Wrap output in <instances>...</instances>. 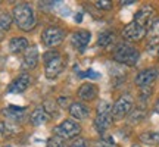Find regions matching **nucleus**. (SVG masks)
<instances>
[{"label":"nucleus","mask_w":159,"mask_h":147,"mask_svg":"<svg viewBox=\"0 0 159 147\" xmlns=\"http://www.w3.org/2000/svg\"><path fill=\"white\" fill-rule=\"evenodd\" d=\"M12 16H13V21H15L18 28L25 31V33L34 29L35 24H37L35 13L28 3H18V5L13 7Z\"/></svg>","instance_id":"obj_1"},{"label":"nucleus","mask_w":159,"mask_h":147,"mask_svg":"<svg viewBox=\"0 0 159 147\" xmlns=\"http://www.w3.org/2000/svg\"><path fill=\"white\" fill-rule=\"evenodd\" d=\"M115 62L119 65H125V66H134L137 65L139 59H140V51L137 47L128 43V41H122L115 46L114 53H112Z\"/></svg>","instance_id":"obj_2"},{"label":"nucleus","mask_w":159,"mask_h":147,"mask_svg":"<svg viewBox=\"0 0 159 147\" xmlns=\"http://www.w3.org/2000/svg\"><path fill=\"white\" fill-rule=\"evenodd\" d=\"M114 122L112 116V106L109 102H100L97 105V113L94 118V128L97 130L99 134H105L111 128V125Z\"/></svg>","instance_id":"obj_3"},{"label":"nucleus","mask_w":159,"mask_h":147,"mask_svg":"<svg viewBox=\"0 0 159 147\" xmlns=\"http://www.w3.org/2000/svg\"><path fill=\"white\" fill-rule=\"evenodd\" d=\"M65 60L57 51H47L44 55V72L49 79H55L62 74Z\"/></svg>","instance_id":"obj_4"},{"label":"nucleus","mask_w":159,"mask_h":147,"mask_svg":"<svg viewBox=\"0 0 159 147\" xmlns=\"http://www.w3.org/2000/svg\"><path fill=\"white\" fill-rule=\"evenodd\" d=\"M53 132H55V136L62 137L65 140H74L81 132V125L75 122L74 119H65L57 127L53 128Z\"/></svg>","instance_id":"obj_5"},{"label":"nucleus","mask_w":159,"mask_h":147,"mask_svg":"<svg viewBox=\"0 0 159 147\" xmlns=\"http://www.w3.org/2000/svg\"><path fill=\"white\" fill-rule=\"evenodd\" d=\"M134 106V100L131 94H122L118 100L112 105V116L114 121H119V119H124L125 116H128L133 110Z\"/></svg>","instance_id":"obj_6"},{"label":"nucleus","mask_w":159,"mask_h":147,"mask_svg":"<svg viewBox=\"0 0 159 147\" xmlns=\"http://www.w3.org/2000/svg\"><path fill=\"white\" fill-rule=\"evenodd\" d=\"M65 38V33L62 28L59 27H47V28L41 33V41L46 47H56L63 41Z\"/></svg>","instance_id":"obj_7"},{"label":"nucleus","mask_w":159,"mask_h":147,"mask_svg":"<svg viewBox=\"0 0 159 147\" xmlns=\"http://www.w3.org/2000/svg\"><path fill=\"white\" fill-rule=\"evenodd\" d=\"M155 19H156V12H155L153 6L143 5L142 7L136 12V15H134V19H133V21L148 29L149 27L152 25V22H153Z\"/></svg>","instance_id":"obj_8"},{"label":"nucleus","mask_w":159,"mask_h":147,"mask_svg":"<svg viewBox=\"0 0 159 147\" xmlns=\"http://www.w3.org/2000/svg\"><path fill=\"white\" fill-rule=\"evenodd\" d=\"M158 75H159L158 68H153V66H152V68H146L136 75L134 84H136L139 88H148V87H150V85L156 81Z\"/></svg>","instance_id":"obj_9"},{"label":"nucleus","mask_w":159,"mask_h":147,"mask_svg":"<svg viewBox=\"0 0 159 147\" xmlns=\"http://www.w3.org/2000/svg\"><path fill=\"white\" fill-rule=\"evenodd\" d=\"M146 34H148V29L142 25H139L137 22H134V21L127 24L122 29V37L127 41H140L146 37Z\"/></svg>","instance_id":"obj_10"},{"label":"nucleus","mask_w":159,"mask_h":147,"mask_svg":"<svg viewBox=\"0 0 159 147\" xmlns=\"http://www.w3.org/2000/svg\"><path fill=\"white\" fill-rule=\"evenodd\" d=\"M91 40V34L85 29H80V31H75L74 34L71 35V44L74 46L78 51H83L89 46Z\"/></svg>","instance_id":"obj_11"},{"label":"nucleus","mask_w":159,"mask_h":147,"mask_svg":"<svg viewBox=\"0 0 159 147\" xmlns=\"http://www.w3.org/2000/svg\"><path fill=\"white\" fill-rule=\"evenodd\" d=\"M97 94H99V88L93 82H84L78 88V91H77L78 99L83 100V102H91V100H94L97 97Z\"/></svg>","instance_id":"obj_12"},{"label":"nucleus","mask_w":159,"mask_h":147,"mask_svg":"<svg viewBox=\"0 0 159 147\" xmlns=\"http://www.w3.org/2000/svg\"><path fill=\"white\" fill-rule=\"evenodd\" d=\"M30 84H31V77H30L28 74L24 72V74H21V75H18L16 78L9 84L7 91H9V93H22V91H25L28 88Z\"/></svg>","instance_id":"obj_13"},{"label":"nucleus","mask_w":159,"mask_h":147,"mask_svg":"<svg viewBox=\"0 0 159 147\" xmlns=\"http://www.w3.org/2000/svg\"><path fill=\"white\" fill-rule=\"evenodd\" d=\"M68 112L72 118L78 119V121H84V119H87L89 116H90V109H89V106L84 105V103H81V102L71 103Z\"/></svg>","instance_id":"obj_14"},{"label":"nucleus","mask_w":159,"mask_h":147,"mask_svg":"<svg viewBox=\"0 0 159 147\" xmlns=\"http://www.w3.org/2000/svg\"><path fill=\"white\" fill-rule=\"evenodd\" d=\"M25 112H27V109L21 108V106H7V108L2 109V113L11 121L12 124L21 122L24 119V116H25Z\"/></svg>","instance_id":"obj_15"},{"label":"nucleus","mask_w":159,"mask_h":147,"mask_svg":"<svg viewBox=\"0 0 159 147\" xmlns=\"http://www.w3.org/2000/svg\"><path fill=\"white\" fill-rule=\"evenodd\" d=\"M148 47L149 49H156L159 47V16L155 19L152 25L148 28Z\"/></svg>","instance_id":"obj_16"},{"label":"nucleus","mask_w":159,"mask_h":147,"mask_svg":"<svg viewBox=\"0 0 159 147\" xmlns=\"http://www.w3.org/2000/svg\"><path fill=\"white\" fill-rule=\"evenodd\" d=\"M39 63V49L33 46V47H28L25 55H24V63L22 68L24 69H34Z\"/></svg>","instance_id":"obj_17"},{"label":"nucleus","mask_w":159,"mask_h":147,"mask_svg":"<svg viewBox=\"0 0 159 147\" xmlns=\"http://www.w3.org/2000/svg\"><path fill=\"white\" fill-rule=\"evenodd\" d=\"M50 119H52L50 113H47L43 108H37L34 112L31 113L30 122H31V125H34V127H40V125H44L47 122H50Z\"/></svg>","instance_id":"obj_18"},{"label":"nucleus","mask_w":159,"mask_h":147,"mask_svg":"<svg viewBox=\"0 0 159 147\" xmlns=\"http://www.w3.org/2000/svg\"><path fill=\"white\" fill-rule=\"evenodd\" d=\"M115 40H116V34H115L114 31H111V29H105L102 31L99 37H97V46L99 47H103V49H108L111 46L115 43Z\"/></svg>","instance_id":"obj_19"},{"label":"nucleus","mask_w":159,"mask_h":147,"mask_svg":"<svg viewBox=\"0 0 159 147\" xmlns=\"http://www.w3.org/2000/svg\"><path fill=\"white\" fill-rule=\"evenodd\" d=\"M28 49V40L25 37H13L9 41V50L12 53H22Z\"/></svg>","instance_id":"obj_20"},{"label":"nucleus","mask_w":159,"mask_h":147,"mask_svg":"<svg viewBox=\"0 0 159 147\" xmlns=\"http://www.w3.org/2000/svg\"><path fill=\"white\" fill-rule=\"evenodd\" d=\"M139 140L148 146H159V131H144L139 136Z\"/></svg>","instance_id":"obj_21"},{"label":"nucleus","mask_w":159,"mask_h":147,"mask_svg":"<svg viewBox=\"0 0 159 147\" xmlns=\"http://www.w3.org/2000/svg\"><path fill=\"white\" fill-rule=\"evenodd\" d=\"M12 22H13V16L11 13L6 11H0V33L11 29Z\"/></svg>","instance_id":"obj_22"},{"label":"nucleus","mask_w":159,"mask_h":147,"mask_svg":"<svg viewBox=\"0 0 159 147\" xmlns=\"http://www.w3.org/2000/svg\"><path fill=\"white\" fill-rule=\"evenodd\" d=\"M130 116V121L133 124H137V122H140L144 116H146V106L144 105H139L136 109H133L131 113L128 115Z\"/></svg>","instance_id":"obj_23"},{"label":"nucleus","mask_w":159,"mask_h":147,"mask_svg":"<svg viewBox=\"0 0 159 147\" xmlns=\"http://www.w3.org/2000/svg\"><path fill=\"white\" fill-rule=\"evenodd\" d=\"M18 132V127L12 122H0V134L5 137L15 136Z\"/></svg>","instance_id":"obj_24"},{"label":"nucleus","mask_w":159,"mask_h":147,"mask_svg":"<svg viewBox=\"0 0 159 147\" xmlns=\"http://www.w3.org/2000/svg\"><path fill=\"white\" fill-rule=\"evenodd\" d=\"M47 147H68V140L59 136H52L47 140Z\"/></svg>","instance_id":"obj_25"},{"label":"nucleus","mask_w":159,"mask_h":147,"mask_svg":"<svg viewBox=\"0 0 159 147\" xmlns=\"http://www.w3.org/2000/svg\"><path fill=\"white\" fill-rule=\"evenodd\" d=\"M94 6L100 11H111L114 7V3L109 0H97V2H94Z\"/></svg>","instance_id":"obj_26"},{"label":"nucleus","mask_w":159,"mask_h":147,"mask_svg":"<svg viewBox=\"0 0 159 147\" xmlns=\"http://www.w3.org/2000/svg\"><path fill=\"white\" fill-rule=\"evenodd\" d=\"M94 147H116V144L114 143V140L111 137H105V138H100Z\"/></svg>","instance_id":"obj_27"},{"label":"nucleus","mask_w":159,"mask_h":147,"mask_svg":"<svg viewBox=\"0 0 159 147\" xmlns=\"http://www.w3.org/2000/svg\"><path fill=\"white\" fill-rule=\"evenodd\" d=\"M68 147H87V143H85L84 138H81V137H77V138H74L72 141L69 143Z\"/></svg>","instance_id":"obj_28"},{"label":"nucleus","mask_w":159,"mask_h":147,"mask_svg":"<svg viewBox=\"0 0 159 147\" xmlns=\"http://www.w3.org/2000/svg\"><path fill=\"white\" fill-rule=\"evenodd\" d=\"M153 109H155V112L159 115V99L156 100V103H155V108H153Z\"/></svg>","instance_id":"obj_29"},{"label":"nucleus","mask_w":159,"mask_h":147,"mask_svg":"<svg viewBox=\"0 0 159 147\" xmlns=\"http://www.w3.org/2000/svg\"><path fill=\"white\" fill-rule=\"evenodd\" d=\"M133 3H136V2H121V5H133Z\"/></svg>","instance_id":"obj_30"},{"label":"nucleus","mask_w":159,"mask_h":147,"mask_svg":"<svg viewBox=\"0 0 159 147\" xmlns=\"http://www.w3.org/2000/svg\"><path fill=\"white\" fill-rule=\"evenodd\" d=\"M2 38H3V34H2V33H0V40H2Z\"/></svg>","instance_id":"obj_31"},{"label":"nucleus","mask_w":159,"mask_h":147,"mask_svg":"<svg viewBox=\"0 0 159 147\" xmlns=\"http://www.w3.org/2000/svg\"><path fill=\"white\" fill-rule=\"evenodd\" d=\"M3 147H12V146H3Z\"/></svg>","instance_id":"obj_32"}]
</instances>
